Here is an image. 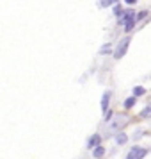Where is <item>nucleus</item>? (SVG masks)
<instances>
[{"mask_svg":"<svg viewBox=\"0 0 151 159\" xmlns=\"http://www.w3.org/2000/svg\"><path fill=\"white\" fill-rule=\"evenodd\" d=\"M117 23H121V25H124V30L126 32H130V30L133 29V25H135V13L132 11V9H128V11H124L121 16H119V20H117Z\"/></svg>","mask_w":151,"mask_h":159,"instance_id":"f257e3e1","label":"nucleus"},{"mask_svg":"<svg viewBox=\"0 0 151 159\" xmlns=\"http://www.w3.org/2000/svg\"><path fill=\"white\" fill-rule=\"evenodd\" d=\"M148 152H149V148L135 145V147H132L130 152L126 154V159H144L146 156H148Z\"/></svg>","mask_w":151,"mask_h":159,"instance_id":"f03ea898","label":"nucleus"},{"mask_svg":"<svg viewBox=\"0 0 151 159\" xmlns=\"http://www.w3.org/2000/svg\"><path fill=\"white\" fill-rule=\"evenodd\" d=\"M128 45H130V36H128V38H123L121 41H119V45L115 47L114 57H115V59H121L123 56L126 54V50H128Z\"/></svg>","mask_w":151,"mask_h":159,"instance_id":"7ed1b4c3","label":"nucleus"},{"mask_svg":"<svg viewBox=\"0 0 151 159\" xmlns=\"http://www.w3.org/2000/svg\"><path fill=\"white\" fill-rule=\"evenodd\" d=\"M126 123H128L126 115H115L114 120H112V123H110V130H119L121 127H124Z\"/></svg>","mask_w":151,"mask_h":159,"instance_id":"20e7f679","label":"nucleus"},{"mask_svg":"<svg viewBox=\"0 0 151 159\" xmlns=\"http://www.w3.org/2000/svg\"><path fill=\"white\" fill-rule=\"evenodd\" d=\"M98 145H101V136L100 134H93L87 139V148H96Z\"/></svg>","mask_w":151,"mask_h":159,"instance_id":"39448f33","label":"nucleus"},{"mask_svg":"<svg viewBox=\"0 0 151 159\" xmlns=\"http://www.w3.org/2000/svg\"><path fill=\"white\" fill-rule=\"evenodd\" d=\"M110 97H112V93H110V91H105V93H103V97H101V111H103V113H107Z\"/></svg>","mask_w":151,"mask_h":159,"instance_id":"423d86ee","label":"nucleus"},{"mask_svg":"<svg viewBox=\"0 0 151 159\" xmlns=\"http://www.w3.org/2000/svg\"><path fill=\"white\" fill-rule=\"evenodd\" d=\"M115 145H124L126 141H128V134H124V132H117L114 138Z\"/></svg>","mask_w":151,"mask_h":159,"instance_id":"0eeeda50","label":"nucleus"},{"mask_svg":"<svg viewBox=\"0 0 151 159\" xmlns=\"http://www.w3.org/2000/svg\"><path fill=\"white\" fill-rule=\"evenodd\" d=\"M93 156L96 159H103V156H105V147H101V145H98L96 148L93 150Z\"/></svg>","mask_w":151,"mask_h":159,"instance_id":"6e6552de","label":"nucleus"},{"mask_svg":"<svg viewBox=\"0 0 151 159\" xmlns=\"http://www.w3.org/2000/svg\"><path fill=\"white\" fill-rule=\"evenodd\" d=\"M141 118H151V104H148V106L141 111Z\"/></svg>","mask_w":151,"mask_h":159,"instance_id":"1a4fd4ad","label":"nucleus"},{"mask_svg":"<svg viewBox=\"0 0 151 159\" xmlns=\"http://www.w3.org/2000/svg\"><path fill=\"white\" fill-rule=\"evenodd\" d=\"M133 106H135V97H130V98L124 100V107H126V109H132Z\"/></svg>","mask_w":151,"mask_h":159,"instance_id":"9d476101","label":"nucleus"},{"mask_svg":"<svg viewBox=\"0 0 151 159\" xmlns=\"http://www.w3.org/2000/svg\"><path fill=\"white\" fill-rule=\"evenodd\" d=\"M146 93V89H144L142 86H135L133 88V97H141V95Z\"/></svg>","mask_w":151,"mask_h":159,"instance_id":"9b49d317","label":"nucleus"},{"mask_svg":"<svg viewBox=\"0 0 151 159\" xmlns=\"http://www.w3.org/2000/svg\"><path fill=\"white\" fill-rule=\"evenodd\" d=\"M115 2H117V0H101L98 6H100V7H108L110 4H115Z\"/></svg>","mask_w":151,"mask_h":159,"instance_id":"f8f14e48","label":"nucleus"},{"mask_svg":"<svg viewBox=\"0 0 151 159\" xmlns=\"http://www.w3.org/2000/svg\"><path fill=\"white\" fill-rule=\"evenodd\" d=\"M110 48H112V45H103V47H101L100 48V54H108V52H110Z\"/></svg>","mask_w":151,"mask_h":159,"instance_id":"ddd939ff","label":"nucleus"},{"mask_svg":"<svg viewBox=\"0 0 151 159\" xmlns=\"http://www.w3.org/2000/svg\"><path fill=\"white\" fill-rule=\"evenodd\" d=\"M142 134H144L142 129H137L135 132H133V136H132V138H133V139H141V138H142Z\"/></svg>","mask_w":151,"mask_h":159,"instance_id":"4468645a","label":"nucleus"},{"mask_svg":"<svg viewBox=\"0 0 151 159\" xmlns=\"http://www.w3.org/2000/svg\"><path fill=\"white\" fill-rule=\"evenodd\" d=\"M146 16H148V13H146V11H141L139 15H135V22L137 20H142V18H146Z\"/></svg>","mask_w":151,"mask_h":159,"instance_id":"2eb2a0df","label":"nucleus"},{"mask_svg":"<svg viewBox=\"0 0 151 159\" xmlns=\"http://www.w3.org/2000/svg\"><path fill=\"white\" fill-rule=\"evenodd\" d=\"M114 15H117V16L123 15V11H121V7H119V6H114Z\"/></svg>","mask_w":151,"mask_h":159,"instance_id":"dca6fc26","label":"nucleus"},{"mask_svg":"<svg viewBox=\"0 0 151 159\" xmlns=\"http://www.w3.org/2000/svg\"><path fill=\"white\" fill-rule=\"evenodd\" d=\"M133 2H137V0H126V4H133Z\"/></svg>","mask_w":151,"mask_h":159,"instance_id":"f3484780","label":"nucleus"}]
</instances>
